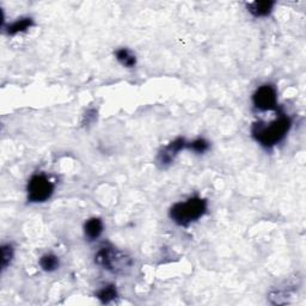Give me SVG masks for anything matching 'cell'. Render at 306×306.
<instances>
[{"label": "cell", "instance_id": "cell-14", "mask_svg": "<svg viewBox=\"0 0 306 306\" xmlns=\"http://www.w3.org/2000/svg\"><path fill=\"white\" fill-rule=\"evenodd\" d=\"M12 257H13L12 246L10 244L3 245V248H2V266H3V268H4V269L9 266L10 262H11Z\"/></svg>", "mask_w": 306, "mask_h": 306}, {"label": "cell", "instance_id": "cell-4", "mask_svg": "<svg viewBox=\"0 0 306 306\" xmlns=\"http://www.w3.org/2000/svg\"><path fill=\"white\" fill-rule=\"evenodd\" d=\"M54 193V184L44 175H34L28 183V199L30 202H44Z\"/></svg>", "mask_w": 306, "mask_h": 306}, {"label": "cell", "instance_id": "cell-15", "mask_svg": "<svg viewBox=\"0 0 306 306\" xmlns=\"http://www.w3.org/2000/svg\"><path fill=\"white\" fill-rule=\"evenodd\" d=\"M96 119V111L95 110H90V111H88V113L85 114V121H84V123L86 122V123H90L91 122V121H93Z\"/></svg>", "mask_w": 306, "mask_h": 306}, {"label": "cell", "instance_id": "cell-13", "mask_svg": "<svg viewBox=\"0 0 306 306\" xmlns=\"http://www.w3.org/2000/svg\"><path fill=\"white\" fill-rule=\"evenodd\" d=\"M187 147L196 153H203L210 148V144H208V141L205 140V139H196V140H194L193 142H189V144L187 145Z\"/></svg>", "mask_w": 306, "mask_h": 306}, {"label": "cell", "instance_id": "cell-12", "mask_svg": "<svg viewBox=\"0 0 306 306\" xmlns=\"http://www.w3.org/2000/svg\"><path fill=\"white\" fill-rule=\"evenodd\" d=\"M40 264L42 267V269L46 270V272H53V270L58 269L59 259L53 255V253H47V255H43L41 257Z\"/></svg>", "mask_w": 306, "mask_h": 306}, {"label": "cell", "instance_id": "cell-10", "mask_svg": "<svg viewBox=\"0 0 306 306\" xmlns=\"http://www.w3.org/2000/svg\"><path fill=\"white\" fill-rule=\"evenodd\" d=\"M116 59L123 66L130 68L134 67L135 64H137V58H135V55L132 54L126 48H122V49H119L116 52Z\"/></svg>", "mask_w": 306, "mask_h": 306}, {"label": "cell", "instance_id": "cell-3", "mask_svg": "<svg viewBox=\"0 0 306 306\" xmlns=\"http://www.w3.org/2000/svg\"><path fill=\"white\" fill-rule=\"evenodd\" d=\"M95 262L103 269L113 273H122L126 269H130L132 266V260L130 257L110 246L102 248L96 253Z\"/></svg>", "mask_w": 306, "mask_h": 306}, {"label": "cell", "instance_id": "cell-8", "mask_svg": "<svg viewBox=\"0 0 306 306\" xmlns=\"http://www.w3.org/2000/svg\"><path fill=\"white\" fill-rule=\"evenodd\" d=\"M274 2H255L248 5L249 11L255 17H266L272 12Z\"/></svg>", "mask_w": 306, "mask_h": 306}, {"label": "cell", "instance_id": "cell-7", "mask_svg": "<svg viewBox=\"0 0 306 306\" xmlns=\"http://www.w3.org/2000/svg\"><path fill=\"white\" fill-rule=\"evenodd\" d=\"M85 236L90 241H95L102 235L103 232V222L99 218H91L85 222L84 226Z\"/></svg>", "mask_w": 306, "mask_h": 306}, {"label": "cell", "instance_id": "cell-2", "mask_svg": "<svg viewBox=\"0 0 306 306\" xmlns=\"http://www.w3.org/2000/svg\"><path fill=\"white\" fill-rule=\"evenodd\" d=\"M207 211V201L201 197H191L186 202H178L173 205L170 210V218L176 224L181 226H188L191 222L199 220Z\"/></svg>", "mask_w": 306, "mask_h": 306}, {"label": "cell", "instance_id": "cell-5", "mask_svg": "<svg viewBox=\"0 0 306 306\" xmlns=\"http://www.w3.org/2000/svg\"><path fill=\"white\" fill-rule=\"evenodd\" d=\"M252 102L253 106L260 110H275L277 104L276 90L272 85H262L253 93Z\"/></svg>", "mask_w": 306, "mask_h": 306}, {"label": "cell", "instance_id": "cell-6", "mask_svg": "<svg viewBox=\"0 0 306 306\" xmlns=\"http://www.w3.org/2000/svg\"><path fill=\"white\" fill-rule=\"evenodd\" d=\"M187 145L188 144L183 138H178L176 139V140H173L172 142H170V144L166 146L161 153H159L158 162L161 163L162 165L170 164V163L173 162V159H175L176 156L178 155V152L187 147Z\"/></svg>", "mask_w": 306, "mask_h": 306}, {"label": "cell", "instance_id": "cell-1", "mask_svg": "<svg viewBox=\"0 0 306 306\" xmlns=\"http://www.w3.org/2000/svg\"><path fill=\"white\" fill-rule=\"evenodd\" d=\"M291 128V119L280 115L276 120L270 123L256 122L251 128L253 138L266 147H272L286 137Z\"/></svg>", "mask_w": 306, "mask_h": 306}, {"label": "cell", "instance_id": "cell-11", "mask_svg": "<svg viewBox=\"0 0 306 306\" xmlns=\"http://www.w3.org/2000/svg\"><path fill=\"white\" fill-rule=\"evenodd\" d=\"M116 297L117 291L114 285H109V286L103 287L102 290L98 291V293H97V298H98L103 304H108V302L113 301L114 299H116Z\"/></svg>", "mask_w": 306, "mask_h": 306}, {"label": "cell", "instance_id": "cell-9", "mask_svg": "<svg viewBox=\"0 0 306 306\" xmlns=\"http://www.w3.org/2000/svg\"><path fill=\"white\" fill-rule=\"evenodd\" d=\"M33 19L31 18H22V19H18L16 20L15 23L10 24V26L8 27V33L10 35H16L18 33H23V31H26L29 29V28L33 27Z\"/></svg>", "mask_w": 306, "mask_h": 306}]
</instances>
